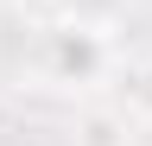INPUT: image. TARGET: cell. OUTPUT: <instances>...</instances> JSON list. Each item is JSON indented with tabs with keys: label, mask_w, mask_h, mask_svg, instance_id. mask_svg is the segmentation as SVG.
<instances>
[{
	"label": "cell",
	"mask_w": 152,
	"mask_h": 146,
	"mask_svg": "<svg viewBox=\"0 0 152 146\" xmlns=\"http://www.w3.org/2000/svg\"><path fill=\"white\" fill-rule=\"evenodd\" d=\"M127 121H146L152 127V57L127 70Z\"/></svg>",
	"instance_id": "cell-3"
},
{
	"label": "cell",
	"mask_w": 152,
	"mask_h": 146,
	"mask_svg": "<svg viewBox=\"0 0 152 146\" xmlns=\"http://www.w3.org/2000/svg\"><path fill=\"white\" fill-rule=\"evenodd\" d=\"M102 64H108V38H102L95 26L70 19V26L51 32V76H57V83H89Z\"/></svg>",
	"instance_id": "cell-1"
},
{
	"label": "cell",
	"mask_w": 152,
	"mask_h": 146,
	"mask_svg": "<svg viewBox=\"0 0 152 146\" xmlns=\"http://www.w3.org/2000/svg\"><path fill=\"white\" fill-rule=\"evenodd\" d=\"M76 146H127V114H114V108H89L83 127H76Z\"/></svg>",
	"instance_id": "cell-2"
}]
</instances>
